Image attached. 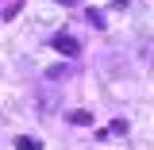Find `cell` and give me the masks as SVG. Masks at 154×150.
<instances>
[{"instance_id": "6da1fadb", "label": "cell", "mask_w": 154, "mask_h": 150, "mask_svg": "<svg viewBox=\"0 0 154 150\" xmlns=\"http://www.w3.org/2000/svg\"><path fill=\"white\" fill-rule=\"evenodd\" d=\"M54 50H58V54H66V58H73L77 50H81V46H77V42H73L69 35H58V38H54Z\"/></svg>"}, {"instance_id": "7a4b0ae2", "label": "cell", "mask_w": 154, "mask_h": 150, "mask_svg": "<svg viewBox=\"0 0 154 150\" xmlns=\"http://www.w3.org/2000/svg\"><path fill=\"white\" fill-rule=\"evenodd\" d=\"M16 150H42V142L31 139V135H19V139H16Z\"/></svg>"}, {"instance_id": "3957f363", "label": "cell", "mask_w": 154, "mask_h": 150, "mask_svg": "<svg viewBox=\"0 0 154 150\" xmlns=\"http://www.w3.org/2000/svg\"><path fill=\"white\" fill-rule=\"evenodd\" d=\"M19 8H23V0H12V4L4 8V19H16V16H19Z\"/></svg>"}, {"instance_id": "277c9868", "label": "cell", "mask_w": 154, "mask_h": 150, "mask_svg": "<svg viewBox=\"0 0 154 150\" xmlns=\"http://www.w3.org/2000/svg\"><path fill=\"white\" fill-rule=\"evenodd\" d=\"M69 119H73L77 127H85V123H93V115H89V112H73V115H69Z\"/></svg>"}, {"instance_id": "5b68a950", "label": "cell", "mask_w": 154, "mask_h": 150, "mask_svg": "<svg viewBox=\"0 0 154 150\" xmlns=\"http://www.w3.org/2000/svg\"><path fill=\"white\" fill-rule=\"evenodd\" d=\"M54 4H77V0H54Z\"/></svg>"}]
</instances>
